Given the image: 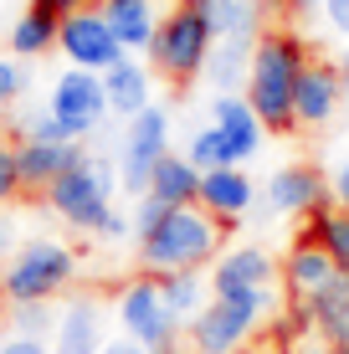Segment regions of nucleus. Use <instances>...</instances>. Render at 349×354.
Masks as SVG:
<instances>
[{
    "mask_svg": "<svg viewBox=\"0 0 349 354\" xmlns=\"http://www.w3.org/2000/svg\"><path fill=\"white\" fill-rule=\"evenodd\" d=\"M314 62L308 41L287 26H267L257 36L252 52V72H247V103L257 108V118L267 124V133H298L293 118V97H298V77Z\"/></svg>",
    "mask_w": 349,
    "mask_h": 354,
    "instance_id": "1",
    "label": "nucleus"
},
{
    "mask_svg": "<svg viewBox=\"0 0 349 354\" xmlns=\"http://www.w3.org/2000/svg\"><path fill=\"white\" fill-rule=\"evenodd\" d=\"M221 236H226V226L211 211H200V205H170V216L149 236H139V267L154 277L206 267V262L221 257Z\"/></svg>",
    "mask_w": 349,
    "mask_h": 354,
    "instance_id": "2",
    "label": "nucleus"
},
{
    "mask_svg": "<svg viewBox=\"0 0 349 354\" xmlns=\"http://www.w3.org/2000/svg\"><path fill=\"white\" fill-rule=\"evenodd\" d=\"M211 52H216V36L206 26V16H200V6L196 0H180L170 16L160 21V36H154V46H149V62L170 88H190L196 77H206Z\"/></svg>",
    "mask_w": 349,
    "mask_h": 354,
    "instance_id": "3",
    "label": "nucleus"
},
{
    "mask_svg": "<svg viewBox=\"0 0 349 354\" xmlns=\"http://www.w3.org/2000/svg\"><path fill=\"white\" fill-rule=\"evenodd\" d=\"M72 277H77V252L62 247V241L36 236L0 267V298L10 308L16 303H52L57 292L72 288Z\"/></svg>",
    "mask_w": 349,
    "mask_h": 354,
    "instance_id": "4",
    "label": "nucleus"
},
{
    "mask_svg": "<svg viewBox=\"0 0 349 354\" xmlns=\"http://www.w3.org/2000/svg\"><path fill=\"white\" fill-rule=\"evenodd\" d=\"M113 185H118V169L108 160H98V154H82L62 180H52L46 205L72 231H103L108 216H113Z\"/></svg>",
    "mask_w": 349,
    "mask_h": 354,
    "instance_id": "5",
    "label": "nucleus"
},
{
    "mask_svg": "<svg viewBox=\"0 0 349 354\" xmlns=\"http://www.w3.org/2000/svg\"><path fill=\"white\" fill-rule=\"evenodd\" d=\"M272 288L262 292H242V298H211L200 308V319L185 324V339L196 354H236L252 339V328L272 313Z\"/></svg>",
    "mask_w": 349,
    "mask_h": 354,
    "instance_id": "6",
    "label": "nucleus"
},
{
    "mask_svg": "<svg viewBox=\"0 0 349 354\" xmlns=\"http://www.w3.org/2000/svg\"><path fill=\"white\" fill-rule=\"evenodd\" d=\"M113 319H118V334H129L134 344H144L149 354H175V334L185 328V324L170 313V303H164L160 277H154V272L134 277V283L118 292Z\"/></svg>",
    "mask_w": 349,
    "mask_h": 354,
    "instance_id": "7",
    "label": "nucleus"
},
{
    "mask_svg": "<svg viewBox=\"0 0 349 354\" xmlns=\"http://www.w3.org/2000/svg\"><path fill=\"white\" fill-rule=\"evenodd\" d=\"M170 154V113L164 108H144L139 118H129L124 149H118V185L129 195H144L154 180V165Z\"/></svg>",
    "mask_w": 349,
    "mask_h": 354,
    "instance_id": "8",
    "label": "nucleus"
},
{
    "mask_svg": "<svg viewBox=\"0 0 349 354\" xmlns=\"http://www.w3.org/2000/svg\"><path fill=\"white\" fill-rule=\"evenodd\" d=\"M52 108L57 118H62V129L72 133V139H88V133L103 129V118L113 113L108 108V88H103V72H88V67H67L62 77L52 82Z\"/></svg>",
    "mask_w": 349,
    "mask_h": 354,
    "instance_id": "9",
    "label": "nucleus"
},
{
    "mask_svg": "<svg viewBox=\"0 0 349 354\" xmlns=\"http://www.w3.org/2000/svg\"><path fill=\"white\" fill-rule=\"evenodd\" d=\"M57 52H62L72 67H88V72H108V67H118L129 57L124 41L113 36V26H108V16L98 6H88V10H77V16L62 21Z\"/></svg>",
    "mask_w": 349,
    "mask_h": 354,
    "instance_id": "10",
    "label": "nucleus"
},
{
    "mask_svg": "<svg viewBox=\"0 0 349 354\" xmlns=\"http://www.w3.org/2000/svg\"><path fill=\"white\" fill-rule=\"evenodd\" d=\"M349 103L344 93V72L339 62H323V57H314V62L303 67V77H298V97H293V118L303 133H319L334 124V113Z\"/></svg>",
    "mask_w": 349,
    "mask_h": 354,
    "instance_id": "11",
    "label": "nucleus"
},
{
    "mask_svg": "<svg viewBox=\"0 0 349 354\" xmlns=\"http://www.w3.org/2000/svg\"><path fill=\"white\" fill-rule=\"evenodd\" d=\"M334 201L323 169L314 165H283L278 175L267 180V211L272 216H314Z\"/></svg>",
    "mask_w": 349,
    "mask_h": 354,
    "instance_id": "12",
    "label": "nucleus"
},
{
    "mask_svg": "<svg viewBox=\"0 0 349 354\" xmlns=\"http://www.w3.org/2000/svg\"><path fill=\"white\" fill-rule=\"evenodd\" d=\"M278 277V262L262 247H232L211 267V298H242V292H262Z\"/></svg>",
    "mask_w": 349,
    "mask_h": 354,
    "instance_id": "13",
    "label": "nucleus"
},
{
    "mask_svg": "<svg viewBox=\"0 0 349 354\" xmlns=\"http://www.w3.org/2000/svg\"><path fill=\"white\" fill-rule=\"evenodd\" d=\"M211 124L221 129V139H226V149H232L236 165H247L252 154L262 149V139H267V124H262L257 108L247 103V93H216Z\"/></svg>",
    "mask_w": 349,
    "mask_h": 354,
    "instance_id": "14",
    "label": "nucleus"
},
{
    "mask_svg": "<svg viewBox=\"0 0 349 354\" xmlns=\"http://www.w3.org/2000/svg\"><path fill=\"white\" fill-rule=\"evenodd\" d=\"M334 277H339L334 257H329V252H323L319 241L303 231V236H298L293 247H287V257H283V288L293 292V303L303 308V303H308V298H319V292L329 288Z\"/></svg>",
    "mask_w": 349,
    "mask_h": 354,
    "instance_id": "15",
    "label": "nucleus"
},
{
    "mask_svg": "<svg viewBox=\"0 0 349 354\" xmlns=\"http://www.w3.org/2000/svg\"><path fill=\"white\" fill-rule=\"evenodd\" d=\"M257 205V185L242 165H226V169H206L200 175V211H211L221 226L242 221V216Z\"/></svg>",
    "mask_w": 349,
    "mask_h": 354,
    "instance_id": "16",
    "label": "nucleus"
},
{
    "mask_svg": "<svg viewBox=\"0 0 349 354\" xmlns=\"http://www.w3.org/2000/svg\"><path fill=\"white\" fill-rule=\"evenodd\" d=\"M103 303L98 298H72L57 313V334H52V354H103Z\"/></svg>",
    "mask_w": 349,
    "mask_h": 354,
    "instance_id": "17",
    "label": "nucleus"
},
{
    "mask_svg": "<svg viewBox=\"0 0 349 354\" xmlns=\"http://www.w3.org/2000/svg\"><path fill=\"white\" fill-rule=\"evenodd\" d=\"M82 144H46V139H21L16 144V165H21V185L26 190H52V180H62L72 165L82 160Z\"/></svg>",
    "mask_w": 349,
    "mask_h": 354,
    "instance_id": "18",
    "label": "nucleus"
},
{
    "mask_svg": "<svg viewBox=\"0 0 349 354\" xmlns=\"http://www.w3.org/2000/svg\"><path fill=\"white\" fill-rule=\"evenodd\" d=\"M98 10L108 16V26L113 36L124 41V52H149L154 36H160V10H154V0H98Z\"/></svg>",
    "mask_w": 349,
    "mask_h": 354,
    "instance_id": "19",
    "label": "nucleus"
},
{
    "mask_svg": "<svg viewBox=\"0 0 349 354\" xmlns=\"http://www.w3.org/2000/svg\"><path fill=\"white\" fill-rule=\"evenodd\" d=\"M103 88H108V108H113L118 118H139L144 108H154L149 103V97H154V77H149L144 62H134V57H124L118 67H108Z\"/></svg>",
    "mask_w": 349,
    "mask_h": 354,
    "instance_id": "20",
    "label": "nucleus"
},
{
    "mask_svg": "<svg viewBox=\"0 0 349 354\" xmlns=\"http://www.w3.org/2000/svg\"><path fill=\"white\" fill-rule=\"evenodd\" d=\"M252 52H257V36H226V41H216V52L206 62V82L216 93H236L252 72Z\"/></svg>",
    "mask_w": 349,
    "mask_h": 354,
    "instance_id": "21",
    "label": "nucleus"
},
{
    "mask_svg": "<svg viewBox=\"0 0 349 354\" xmlns=\"http://www.w3.org/2000/svg\"><path fill=\"white\" fill-rule=\"evenodd\" d=\"M144 195H160L164 205H200V169L185 154H164L154 165V180H149Z\"/></svg>",
    "mask_w": 349,
    "mask_h": 354,
    "instance_id": "22",
    "label": "nucleus"
},
{
    "mask_svg": "<svg viewBox=\"0 0 349 354\" xmlns=\"http://www.w3.org/2000/svg\"><path fill=\"white\" fill-rule=\"evenodd\" d=\"M216 41L226 36H262V0H196Z\"/></svg>",
    "mask_w": 349,
    "mask_h": 354,
    "instance_id": "23",
    "label": "nucleus"
},
{
    "mask_svg": "<svg viewBox=\"0 0 349 354\" xmlns=\"http://www.w3.org/2000/svg\"><path fill=\"white\" fill-rule=\"evenodd\" d=\"M298 313H303V324L314 328L319 339H329V344H334V339H339V328L349 324V272H339L329 288L319 292V298H308Z\"/></svg>",
    "mask_w": 349,
    "mask_h": 354,
    "instance_id": "24",
    "label": "nucleus"
},
{
    "mask_svg": "<svg viewBox=\"0 0 349 354\" xmlns=\"http://www.w3.org/2000/svg\"><path fill=\"white\" fill-rule=\"evenodd\" d=\"M160 292H164L175 319L190 324V319H200V308L211 303V277H200V267H190V272H160Z\"/></svg>",
    "mask_w": 349,
    "mask_h": 354,
    "instance_id": "25",
    "label": "nucleus"
},
{
    "mask_svg": "<svg viewBox=\"0 0 349 354\" xmlns=\"http://www.w3.org/2000/svg\"><path fill=\"white\" fill-rule=\"evenodd\" d=\"M57 36H62V21L46 16L41 6H26L21 21L10 26V57H46L57 46Z\"/></svg>",
    "mask_w": 349,
    "mask_h": 354,
    "instance_id": "26",
    "label": "nucleus"
},
{
    "mask_svg": "<svg viewBox=\"0 0 349 354\" xmlns=\"http://www.w3.org/2000/svg\"><path fill=\"white\" fill-rule=\"evenodd\" d=\"M308 236H314L319 241V247L323 252H329V257H334V267H339V272H349V211H339V205H323V211H314V216H308Z\"/></svg>",
    "mask_w": 349,
    "mask_h": 354,
    "instance_id": "27",
    "label": "nucleus"
},
{
    "mask_svg": "<svg viewBox=\"0 0 349 354\" xmlns=\"http://www.w3.org/2000/svg\"><path fill=\"white\" fill-rule=\"evenodd\" d=\"M185 160L196 165L200 175H206V169H226V165H236L216 124H206V129H196V133H190V144H185Z\"/></svg>",
    "mask_w": 349,
    "mask_h": 354,
    "instance_id": "28",
    "label": "nucleus"
},
{
    "mask_svg": "<svg viewBox=\"0 0 349 354\" xmlns=\"http://www.w3.org/2000/svg\"><path fill=\"white\" fill-rule=\"evenodd\" d=\"M10 334L52 339V334H57V313H52V303H16V308H10Z\"/></svg>",
    "mask_w": 349,
    "mask_h": 354,
    "instance_id": "29",
    "label": "nucleus"
},
{
    "mask_svg": "<svg viewBox=\"0 0 349 354\" xmlns=\"http://www.w3.org/2000/svg\"><path fill=\"white\" fill-rule=\"evenodd\" d=\"M26 195V185H21V165H16V144L0 139V205L21 201Z\"/></svg>",
    "mask_w": 349,
    "mask_h": 354,
    "instance_id": "30",
    "label": "nucleus"
},
{
    "mask_svg": "<svg viewBox=\"0 0 349 354\" xmlns=\"http://www.w3.org/2000/svg\"><path fill=\"white\" fill-rule=\"evenodd\" d=\"M26 139H46V144H77L72 133L62 129V118L52 113V108H41V113L26 118Z\"/></svg>",
    "mask_w": 349,
    "mask_h": 354,
    "instance_id": "31",
    "label": "nucleus"
},
{
    "mask_svg": "<svg viewBox=\"0 0 349 354\" xmlns=\"http://www.w3.org/2000/svg\"><path fill=\"white\" fill-rule=\"evenodd\" d=\"M170 216V205L160 201V195H139V211H134V236H149L154 226Z\"/></svg>",
    "mask_w": 349,
    "mask_h": 354,
    "instance_id": "32",
    "label": "nucleus"
},
{
    "mask_svg": "<svg viewBox=\"0 0 349 354\" xmlns=\"http://www.w3.org/2000/svg\"><path fill=\"white\" fill-rule=\"evenodd\" d=\"M21 88H26V72H21V62H16V57H0V108L16 103Z\"/></svg>",
    "mask_w": 349,
    "mask_h": 354,
    "instance_id": "33",
    "label": "nucleus"
},
{
    "mask_svg": "<svg viewBox=\"0 0 349 354\" xmlns=\"http://www.w3.org/2000/svg\"><path fill=\"white\" fill-rule=\"evenodd\" d=\"M319 6H323V21L349 41V0H319Z\"/></svg>",
    "mask_w": 349,
    "mask_h": 354,
    "instance_id": "34",
    "label": "nucleus"
},
{
    "mask_svg": "<svg viewBox=\"0 0 349 354\" xmlns=\"http://www.w3.org/2000/svg\"><path fill=\"white\" fill-rule=\"evenodd\" d=\"M0 354H52V349H46V339H26V334H10V339H0Z\"/></svg>",
    "mask_w": 349,
    "mask_h": 354,
    "instance_id": "35",
    "label": "nucleus"
},
{
    "mask_svg": "<svg viewBox=\"0 0 349 354\" xmlns=\"http://www.w3.org/2000/svg\"><path fill=\"white\" fill-rule=\"evenodd\" d=\"M31 6H41L46 16H57V21H67V16H77V10H88L93 0H31Z\"/></svg>",
    "mask_w": 349,
    "mask_h": 354,
    "instance_id": "36",
    "label": "nucleus"
},
{
    "mask_svg": "<svg viewBox=\"0 0 349 354\" xmlns=\"http://www.w3.org/2000/svg\"><path fill=\"white\" fill-rule=\"evenodd\" d=\"M329 190H334V205H339V211H349V160H344L339 169H334Z\"/></svg>",
    "mask_w": 349,
    "mask_h": 354,
    "instance_id": "37",
    "label": "nucleus"
},
{
    "mask_svg": "<svg viewBox=\"0 0 349 354\" xmlns=\"http://www.w3.org/2000/svg\"><path fill=\"white\" fill-rule=\"evenodd\" d=\"M129 231H134V216H124V211H113V216H108V226L98 231V236H129Z\"/></svg>",
    "mask_w": 349,
    "mask_h": 354,
    "instance_id": "38",
    "label": "nucleus"
},
{
    "mask_svg": "<svg viewBox=\"0 0 349 354\" xmlns=\"http://www.w3.org/2000/svg\"><path fill=\"white\" fill-rule=\"evenodd\" d=\"M293 354H349V349H344V344H329V339H319V334H314L308 344H298Z\"/></svg>",
    "mask_w": 349,
    "mask_h": 354,
    "instance_id": "39",
    "label": "nucleus"
},
{
    "mask_svg": "<svg viewBox=\"0 0 349 354\" xmlns=\"http://www.w3.org/2000/svg\"><path fill=\"white\" fill-rule=\"evenodd\" d=\"M103 354H149V349H144V344H134L129 334H118V339H108V344H103Z\"/></svg>",
    "mask_w": 349,
    "mask_h": 354,
    "instance_id": "40",
    "label": "nucleus"
},
{
    "mask_svg": "<svg viewBox=\"0 0 349 354\" xmlns=\"http://www.w3.org/2000/svg\"><path fill=\"white\" fill-rule=\"evenodd\" d=\"M278 6H283V10H314L319 0H278Z\"/></svg>",
    "mask_w": 349,
    "mask_h": 354,
    "instance_id": "41",
    "label": "nucleus"
},
{
    "mask_svg": "<svg viewBox=\"0 0 349 354\" xmlns=\"http://www.w3.org/2000/svg\"><path fill=\"white\" fill-rule=\"evenodd\" d=\"M339 72H344V93H349V41H344V52H339Z\"/></svg>",
    "mask_w": 349,
    "mask_h": 354,
    "instance_id": "42",
    "label": "nucleus"
},
{
    "mask_svg": "<svg viewBox=\"0 0 349 354\" xmlns=\"http://www.w3.org/2000/svg\"><path fill=\"white\" fill-rule=\"evenodd\" d=\"M334 344H344V349H349V324L339 328V339H334Z\"/></svg>",
    "mask_w": 349,
    "mask_h": 354,
    "instance_id": "43",
    "label": "nucleus"
},
{
    "mask_svg": "<svg viewBox=\"0 0 349 354\" xmlns=\"http://www.w3.org/2000/svg\"><path fill=\"white\" fill-rule=\"evenodd\" d=\"M6 241H10V231H6V221H0V252H6Z\"/></svg>",
    "mask_w": 349,
    "mask_h": 354,
    "instance_id": "44",
    "label": "nucleus"
}]
</instances>
